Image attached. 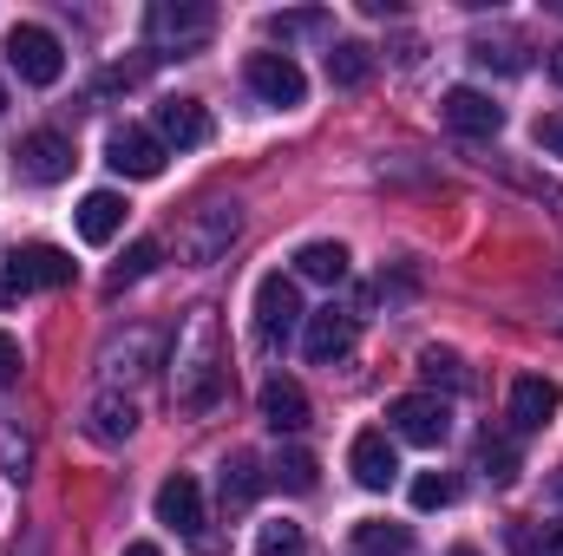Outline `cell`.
I'll return each mask as SVG.
<instances>
[{"label": "cell", "mask_w": 563, "mask_h": 556, "mask_svg": "<svg viewBox=\"0 0 563 556\" xmlns=\"http://www.w3.org/2000/svg\"><path fill=\"white\" fill-rule=\"evenodd\" d=\"M7 66H13L26 86H59L66 46H59V33H46V26H13V33H7Z\"/></svg>", "instance_id": "5b68a950"}, {"label": "cell", "mask_w": 563, "mask_h": 556, "mask_svg": "<svg viewBox=\"0 0 563 556\" xmlns=\"http://www.w3.org/2000/svg\"><path fill=\"white\" fill-rule=\"evenodd\" d=\"M558 498H563V478H558Z\"/></svg>", "instance_id": "ab89813d"}, {"label": "cell", "mask_w": 563, "mask_h": 556, "mask_svg": "<svg viewBox=\"0 0 563 556\" xmlns=\"http://www.w3.org/2000/svg\"><path fill=\"white\" fill-rule=\"evenodd\" d=\"M478 471L492 478V485H511L525 465H518V445L505 438V432H478Z\"/></svg>", "instance_id": "7402d4cb"}, {"label": "cell", "mask_w": 563, "mask_h": 556, "mask_svg": "<svg viewBox=\"0 0 563 556\" xmlns=\"http://www.w3.org/2000/svg\"><path fill=\"white\" fill-rule=\"evenodd\" d=\"M256 491H263V465L236 452V458L223 465V511H250V504H256Z\"/></svg>", "instance_id": "ffe728a7"}, {"label": "cell", "mask_w": 563, "mask_h": 556, "mask_svg": "<svg viewBox=\"0 0 563 556\" xmlns=\"http://www.w3.org/2000/svg\"><path fill=\"white\" fill-rule=\"evenodd\" d=\"M73 281V256L53 243H26V249H0V308L33 294V288H66Z\"/></svg>", "instance_id": "7a4b0ae2"}, {"label": "cell", "mask_w": 563, "mask_h": 556, "mask_svg": "<svg viewBox=\"0 0 563 556\" xmlns=\"http://www.w3.org/2000/svg\"><path fill=\"white\" fill-rule=\"evenodd\" d=\"M256 556H308V537H301V524H263L256 531Z\"/></svg>", "instance_id": "f1b7e54d"}, {"label": "cell", "mask_w": 563, "mask_h": 556, "mask_svg": "<svg viewBox=\"0 0 563 556\" xmlns=\"http://www.w3.org/2000/svg\"><path fill=\"white\" fill-rule=\"evenodd\" d=\"M125 556H164V551H157V544H132Z\"/></svg>", "instance_id": "8d00e7d4"}, {"label": "cell", "mask_w": 563, "mask_h": 556, "mask_svg": "<svg viewBox=\"0 0 563 556\" xmlns=\"http://www.w3.org/2000/svg\"><path fill=\"white\" fill-rule=\"evenodd\" d=\"M551 79L563 86V46H551Z\"/></svg>", "instance_id": "d590c367"}, {"label": "cell", "mask_w": 563, "mask_h": 556, "mask_svg": "<svg viewBox=\"0 0 563 556\" xmlns=\"http://www.w3.org/2000/svg\"><path fill=\"white\" fill-rule=\"evenodd\" d=\"M420 374H426V387H445V393H465V387H472V374H465V360H459L452 347H426Z\"/></svg>", "instance_id": "603a6c76"}, {"label": "cell", "mask_w": 563, "mask_h": 556, "mask_svg": "<svg viewBox=\"0 0 563 556\" xmlns=\"http://www.w3.org/2000/svg\"><path fill=\"white\" fill-rule=\"evenodd\" d=\"M538 144H544V151H558V157H563V112H551V119H538Z\"/></svg>", "instance_id": "e575fe53"}, {"label": "cell", "mask_w": 563, "mask_h": 556, "mask_svg": "<svg viewBox=\"0 0 563 556\" xmlns=\"http://www.w3.org/2000/svg\"><path fill=\"white\" fill-rule=\"evenodd\" d=\"M439 119H445L459 138H498V132H505V105H492L478 86H452V92L439 99Z\"/></svg>", "instance_id": "30bf717a"}, {"label": "cell", "mask_w": 563, "mask_h": 556, "mask_svg": "<svg viewBox=\"0 0 563 556\" xmlns=\"http://www.w3.org/2000/svg\"><path fill=\"white\" fill-rule=\"evenodd\" d=\"M452 556H478V551H452Z\"/></svg>", "instance_id": "f35d334b"}, {"label": "cell", "mask_w": 563, "mask_h": 556, "mask_svg": "<svg viewBox=\"0 0 563 556\" xmlns=\"http://www.w3.org/2000/svg\"><path fill=\"white\" fill-rule=\"evenodd\" d=\"M269 478H276L282 491H295V498H301V491H314V458H308L301 445H288V452L276 458V471H269Z\"/></svg>", "instance_id": "83f0119b"}, {"label": "cell", "mask_w": 563, "mask_h": 556, "mask_svg": "<svg viewBox=\"0 0 563 556\" xmlns=\"http://www.w3.org/2000/svg\"><path fill=\"white\" fill-rule=\"evenodd\" d=\"M236 230H243V210H236V203H203V210L184 223L177 249H184L190 263H217V256L236 243Z\"/></svg>", "instance_id": "52a82bcc"}, {"label": "cell", "mask_w": 563, "mask_h": 556, "mask_svg": "<svg viewBox=\"0 0 563 556\" xmlns=\"http://www.w3.org/2000/svg\"><path fill=\"white\" fill-rule=\"evenodd\" d=\"M314 33H328V13L321 7H295V13H269V40H314Z\"/></svg>", "instance_id": "4316f807"}, {"label": "cell", "mask_w": 563, "mask_h": 556, "mask_svg": "<svg viewBox=\"0 0 563 556\" xmlns=\"http://www.w3.org/2000/svg\"><path fill=\"white\" fill-rule=\"evenodd\" d=\"M354 334H361V321H354L347 308H334V301H328V308H314V314H308V327H301V354H308L314 367H334V360L354 347Z\"/></svg>", "instance_id": "8fae6325"}, {"label": "cell", "mask_w": 563, "mask_h": 556, "mask_svg": "<svg viewBox=\"0 0 563 556\" xmlns=\"http://www.w3.org/2000/svg\"><path fill=\"white\" fill-rule=\"evenodd\" d=\"M157 263H164V249H157L151 236H139V243L125 249V263H119V269L106 276V288H112V294H125V288H132V281H144L151 269H157Z\"/></svg>", "instance_id": "d4e9b609"}, {"label": "cell", "mask_w": 563, "mask_h": 556, "mask_svg": "<svg viewBox=\"0 0 563 556\" xmlns=\"http://www.w3.org/2000/svg\"><path fill=\"white\" fill-rule=\"evenodd\" d=\"M354 551L361 556H413V531L407 524H354Z\"/></svg>", "instance_id": "44dd1931"}, {"label": "cell", "mask_w": 563, "mask_h": 556, "mask_svg": "<svg viewBox=\"0 0 563 556\" xmlns=\"http://www.w3.org/2000/svg\"><path fill=\"white\" fill-rule=\"evenodd\" d=\"M511 544H518V556H563V524H544V531H511Z\"/></svg>", "instance_id": "1f68e13d"}, {"label": "cell", "mask_w": 563, "mask_h": 556, "mask_svg": "<svg viewBox=\"0 0 563 556\" xmlns=\"http://www.w3.org/2000/svg\"><path fill=\"white\" fill-rule=\"evenodd\" d=\"M223 387H230V367H223L217 308H190V321L170 347V400H177V413H217Z\"/></svg>", "instance_id": "6da1fadb"}, {"label": "cell", "mask_w": 563, "mask_h": 556, "mask_svg": "<svg viewBox=\"0 0 563 556\" xmlns=\"http://www.w3.org/2000/svg\"><path fill=\"white\" fill-rule=\"evenodd\" d=\"M558 13H563V0H558Z\"/></svg>", "instance_id": "60d3db41"}, {"label": "cell", "mask_w": 563, "mask_h": 556, "mask_svg": "<svg viewBox=\"0 0 563 556\" xmlns=\"http://www.w3.org/2000/svg\"><path fill=\"white\" fill-rule=\"evenodd\" d=\"M20 177H26V184H66V177H73V144L59 138V132L20 138Z\"/></svg>", "instance_id": "9a60e30c"}, {"label": "cell", "mask_w": 563, "mask_h": 556, "mask_svg": "<svg viewBox=\"0 0 563 556\" xmlns=\"http://www.w3.org/2000/svg\"><path fill=\"white\" fill-rule=\"evenodd\" d=\"M347 465H354V485H367V491H394V478H400V452L387 432H361Z\"/></svg>", "instance_id": "5bb4252c"}, {"label": "cell", "mask_w": 563, "mask_h": 556, "mask_svg": "<svg viewBox=\"0 0 563 556\" xmlns=\"http://www.w3.org/2000/svg\"><path fill=\"white\" fill-rule=\"evenodd\" d=\"M387 425H394V438H407V445H445L452 413H445L439 393H400V400L387 407Z\"/></svg>", "instance_id": "ba28073f"}, {"label": "cell", "mask_w": 563, "mask_h": 556, "mask_svg": "<svg viewBox=\"0 0 563 556\" xmlns=\"http://www.w3.org/2000/svg\"><path fill=\"white\" fill-rule=\"evenodd\" d=\"M243 79H250V92H256L263 105H282V112L308 99V79H301V66H295L288 53H250Z\"/></svg>", "instance_id": "9c48e42d"}, {"label": "cell", "mask_w": 563, "mask_h": 556, "mask_svg": "<svg viewBox=\"0 0 563 556\" xmlns=\"http://www.w3.org/2000/svg\"><path fill=\"white\" fill-rule=\"evenodd\" d=\"M452 498H459V485H452L445 471H420V478H413V511H445Z\"/></svg>", "instance_id": "4dcf8cb0"}, {"label": "cell", "mask_w": 563, "mask_h": 556, "mask_svg": "<svg viewBox=\"0 0 563 556\" xmlns=\"http://www.w3.org/2000/svg\"><path fill=\"white\" fill-rule=\"evenodd\" d=\"M73 230H79V243L106 249V243L125 230V197H119V190H92V197L73 210Z\"/></svg>", "instance_id": "e0dca14e"}, {"label": "cell", "mask_w": 563, "mask_h": 556, "mask_svg": "<svg viewBox=\"0 0 563 556\" xmlns=\"http://www.w3.org/2000/svg\"><path fill=\"white\" fill-rule=\"evenodd\" d=\"M0 465H7L13 478H26V432H20L7 413H0Z\"/></svg>", "instance_id": "d6a6232c"}, {"label": "cell", "mask_w": 563, "mask_h": 556, "mask_svg": "<svg viewBox=\"0 0 563 556\" xmlns=\"http://www.w3.org/2000/svg\"><path fill=\"white\" fill-rule=\"evenodd\" d=\"M7 380H20V341L0 327V387H7Z\"/></svg>", "instance_id": "836d02e7"}, {"label": "cell", "mask_w": 563, "mask_h": 556, "mask_svg": "<svg viewBox=\"0 0 563 556\" xmlns=\"http://www.w3.org/2000/svg\"><path fill=\"white\" fill-rule=\"evenodd\" d=\"M295 276L334 288V281H347V249H341V243H301V249H295Z\"/></svg>", "instance_id": "d6986e66"}, {"label": "cell", "mask_w": 563, "mask_h": 556, "mask_svg": "<svg viewBox=\"0 0 563 556\" xmlns=\"http://www.w3.org/2000/svg\"><path fill=\"white\" fill-rule=\"evenodd\" d=\"M308 314H301V288L288 276H263L256 281V341L276 354V347H288L295 341V327H301Z\"/></svg>", "instance_id": "277c9868"}, {"label": "cell", "mask_w": 563, "mask_h": 556, "mask_svg": "<svg viewBox=\"0 0 563 556\" xmlns=\"http://www.w3.org/2000/svg\"><path fill=\"white\" fill-rule=\"evenodd\" d=\"M106 164L119 177H157L164 170V144H157V132H144V125H119L106 138Z\"/></svg>", "instance_id": "4fadbf2b"}, {"label": "cell", "mask_w": 563, "mask_h": 556, "mask_svg": "<svg viewBox=\"0 0 563 556\" xmlns=\"http://www.w3.org/2000/svg\"><path fill=\"white\" fill-rule=\"evenodd\" d=\"M367 73H374V53H367L361 40H341V46L328 53V79H334V86H367Z\"/></svg>", "instance_id": "cb8c5ba5"}, {"label": "cell", "mask_w": 563, "mask_h": 556, "mask_svg": "<svg viewBox=\"0 0 563 556\" xmlns=\"http://www.w3.org/2000/svg\"><path fill=\"white\" fill-rule=\"evenodd\" d=\"M558 407H563L558 380H544V374L511 380V425H518V432H544V425L558 419Z\"/></svg>", "instance_id": "2e32d148"}, {"label": "cell", "mask_w": 563, "mask_h": 556, "mask_svg": "<svg viewBox=\"0 0 563 556\" xmlns=\"http://www.w3.org/2000/svg\"><path fill=\"white\" fill-rule=\"evenodd\" d=\"M256 413H263L269 432L295 438V432H308V393H301L295 380H269V387H263V400H256Z\"/></svg>", "instance_id": "ac0fdd59"}, {"label": "cell", "mask_w": 563, "mask_h": 556, "mask_svg": "<svg viewBox=\"0 0 563 556\" xmlns=\"http://www.w3.org/2000/svg\"><path fill=\"white\" fill-rule=\"evenodd\" d=\"M0 112H7V86H0Z\"/></svg>", "instance_id": "74e56055"}, {"label": "cell", "mask_w": 563, "mask_h": 556, "mask_svg": "<svg viewBox=\"0 0 563 556\" xmlns=\"http://www.w3.org/2000/svg\"><path fill=\"white\" fill-rule=\"evenodd\" d=\"M132 425H139L132 400H119V393H99V400H92V432H99V438H132Z\"/></svg>", "instance_id": "484cf974"}, {"label": "cell", "mask_w": 563, "mask_h": 556, "mask_svg": "<svg viewBox=\"0 0 563 556\" xmlns=\"http://www.w3.org/2000/svg\"><path fill=\"white\" fill-rule=\"evenodd\" d=\"M151 132L157 144L170 151H197V144H210V112L197 105V99H157V112H151Z\"/></svg>", "instance_id": "7c38bea8"}, {"label": "cell", "mask_w": 563, "mask_h": 556, "mask_svg": "<svg viewBox=\"0 0 563 556\" xmlns=\"http://www.w3.org/2000/svg\"><path fill=\"white\" fill-rule=\"evenodd\" d=\"M472 59L498 66V73H525V46L518 40H472Z\"/></svg>", "instance_id": "f546056e"}, {"label": "cell", "mask_w": 563, "mask_h": 556, "mask_svg": "<svg viewBox=\"0 0 563 556\" xmlns=\"http://www.w3.org/2000/svg\"><path fill=\"white\" fill-rule=\"evenodd\" d=\"M157 524H170L177 537H190L203 556L217 551V537L203 531V485H197L190 471H177V478H164V485H157Z\"/></svg>", "instance_id": "8992f818"}, {"label": "cell", "mask_w": 563, "mask_h": 556, "mask_svg": "<svg viewBox=\"0 0 563 556\" xmlns=\"http://www.w3.org/2000/svg\"><path fill=\"white\" fill-rule=\"evenodd\" d=\"M210 33H217V13L203 0H157L144 13V40L164 46V53H197Z\"/></svg>", "instance_id": "3957f363"}]
</instances>
